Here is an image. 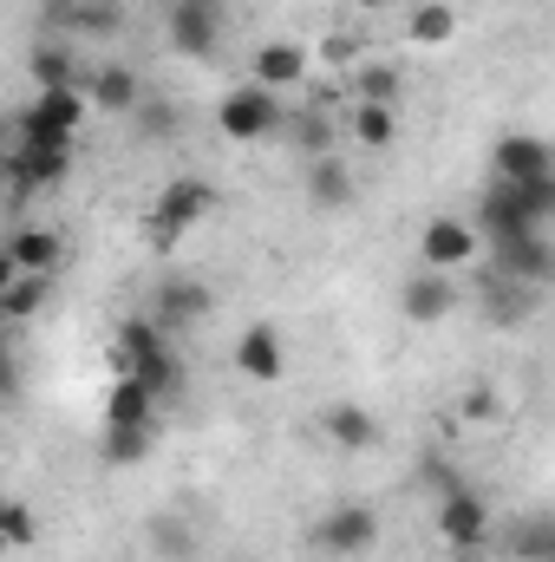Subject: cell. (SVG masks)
I'll return each instance as SVG.
<instances>
[{
	"label": "cell",
	"instance_id": "obj_1",
	"mask_svg": "<svg viewBox=\"0 0 555 562\" xmlns=\"http://www.w3.org/2000/svg\"><path fill=\"white\" fill-rule=\"evenodd\" d=\"M118 367H125V373H138L157 400L183 393V360H177L170 334H163L150 314H138V321H125V327H118Z\"/></svg>",
	"mask_w": 555,
	"mask_h": 562
},
{
	"label": "cell",
	"instance_id": "obj_2",
	"mask_svg": "<svg viewBox=\"0 0 555 562\" xmlns=\"http://www.w3.org/2000/svg\"><path fill=\"white\" fill-rule=\"evenodd\" d=\"M209 210H216V183H209V177H170L163 196H157L150 216H144V236H150V243H177V236L196 229Z\"/></svg>",
	"mask_w": 555,
	"mask_h": 562
},
{
	"label": "cell",
	"instance_id": "obj_3",
	"mask_svg": "<svg viewBox=\"0 0 555 562\" xmlns=\"http://www.w3.org/2000/svg\"><path fill=\"white\" fill-rule=\"evenodd\" d=\"M86 112H92V99L79 86H46L13 125H20V144H72L79 125H86Z\"/></svg>",
	"mask_w": 555,
	"mask_h": 562
},
{
	"label": "cell",
	"instance_id": "obj_4",
	"mask_svg": "<svg viewBox=\"0 0 555 562\" xmlns=\"http://www.w3.org/2000/svg\"><path fill=\"white\" fill-rule=\"evenodd\" d=\"M281 125V99L269 92V86H236V92H223V105H216V132L229 144H262V138H275Z\"/></svg>",
	"mask_w": 555,
	"mask_h": 562
},
{
	"label": "cell",
	"instance_id": "obj_5",
	"mask_svg": "<svg viewBox=\"0 0 555 562\" xmlns=\"http://www.w3.org/2000/svg\"><path fill=\"white\" fill-rule=\"evenodd\" d=\"M438 537L451 543V557H457V562H477V557H484L490 510H484V497H477L471 484H451V491L438 497Z\"/></svg>",
	"mask_w": 555,
	"mask_h": 562
},
{
	"label": "cell",
	"instance_id": "obj_6",
	"mask_svg": "<svg viewBox=\"0 0 555 562\" xmlns=\"http://www.w3.org/2000/svg\"><path fill=\"white\" fill-rule=\"evenodd\" d=\"M477 256H484V229L464 223V216H431V223L418 229V262L438 269V276H457V269H471Z\"/></svg>",
	"mask_w": 555,
	"mask_h": 562
},
{
	"label": "cell",
	"instance_id": "obj_7",
	"mask_svg": "<svg viewBox=\"0 0 555 562\" xmlns=\"http://www.w3.org/2000/svg\"><path fill=\"white\" fill-rule=\"evenodd\" d=\"M314 543L327 557H366L380 543V510L373 504H333L320 524H314Z\"/></svg>",
	"mask_w": 555,
	"mask_h": 562
},
{
	"label": "cell",
	"instance_id": "obj_8",
	"mask_svg": "<svg viewBox=\"0 0 555 562\" xmlns=\"http://www.w3.org/2000/svg\"><path fill=\"white\" fill-rule=\"evenodd\" d=\"M7 177H13V196L59 190V183L72 177V144H13V157H7Z\"/></svg>",
	"mask_w": 555,
	"mask_h": 562
},
{
	"label": "cell",
	"instance_id": "obj_9",
	"mask_svg": "<svg viewBox=\"0 0 555 562\" xmlns=\"http://www.w3.org/2000/svg\"><path fill=\"white\" fill-rule=\"evenodd\" d=\"M490 170H497L503 183H536V177H555V144L536 138V132H510V138H497V150H490Z\"/></svg>",
	"mask_w": 555,
	"mask_h": 562
},
{
	"label": "cell",
	"instance_id": "obj_10",
	"mask_svg": "<svg viewBox=\"0 0 555 562\" xmlns=\"http://www.w3.org/2000/svg\"><path fill=\"white\" fill-rule=\"evenodd\" d=\"M490 269H497L503 281H523V288L550 281L555 276L550 236H510V243H490Z\"/></svg>",
	"mask_w": 555,
	"mask_h": 562
},
{
	"label": "cell",
	"instance_id": "obj_11",
	"mask_svg": "<svg viewBox=\"0 0 555 562\" xmlns=\"http://www.w3.org/2000/svg\"><path fill=\"white\" fill-rule=\"evenodd\" d=\"M209 307H216V294H209L203 281H157V301H150V321H157L163 334H183V327H196V321H209Z\"/></svg>",
	"mask_w": 555,
	"mask_h": 562
},
{
	"label": "cell",
	"instance_id": "obj_12",
	"mask_svg": "<svg viewBox=\"0 0 555 562\" xmlns=\"http://www.w3.org/2000/svg\"><path fill=\"white\" fill-rule=\"evenodd\" d=\"M216 40H223L216 0H177V7H170V46H177L183 59H209Z\"/></svg>",
	"mask_w": 555,
	"mask_h": 562
},
{
	"label": "cell",
	"instance_id": "obj_13",
	"mask_svg": "<svg viewBox=\"0 0 555 562\" xmlns=\"http://www.w3.org/2000/svg\"><path fill=\"white\" fill-rule=\"evenodd\" d=\"M236 373L242 380H256V386H275L281 373H287V353H281V334L269 321H256V327H242V340H236Z\"/></svg>",
	"mask_w": 555,
	"mask_h": 562
},
{
	"label": "cell",
	"instance_id": "obj_14",
	"mask_svg": "<svg viewBox=\"0 0 555 562\" xmlns=\"http://www.w3.org/2000/svg\"><path fill=\"white\" fill-rule=\"evenodd\" d=\"M249 72H256V86L287 92V86H301V79L314 72V59H307V46H301V40H262V46H256V59H249Z\"/></svg>",
	"mask_w": 555,
	"mask_h": 562
},
{
	"label": "cell",
	"instance_id": "obj_15",
	"mask_svg": "<svg viewBox=\"0 0 555 562\" xmlns=\"http://www.w3.org/2000/svg\"><path fill=\"white\" fill-rule=\"evenodd\" d=\"M451 307H457V288L438 276V269H424L399 288V314L418 321V327H438V321H451Z\"/></svg>",
	"mask_w": 555,
	"mask_h": 562
},
{
	"label": "cell",
	"instance_id": "obj_16",
	"mask_svg": "<svg viewBox=\"0 0 555 562\" xmlns=\"http://www.w3.org/2000/svg\"><path fill=\"white\" fill-rule=\"evenodd\" d=\"M59 256H66V249H59L53 229H13L0 269H7V276H59Z\"/></svg>",
	"mask_w": 555,
	"mask_h": 562
},
{
	"label": "cell",
	"instance_id": "obj_17",
	"mask_svg": "<svg viewBox=\"0 0 555 562\" xmlns=\"http://www.w3.org/2000/svg\"><path fill=\"white\" fill-rule=\"evenodd\" d=\"M86 99L105 112V119H125V112H138V72L132 66H99L92 79H86Z\"/></svg>",
	"mask_w": 555,
	"mask_h": 562
},
{
	"label": "cell",
	"instance_id": "obj_18",
	"mask_svg": "<svg viewBox=\"0 0 555 562\" xmlns=\"http://www.w3.org/2000/svg\"><path fill=\"white\" fill-rule=\"evenodd\" d=\"M320 438H333L340 451H373V445H380V419H373L366 406H347V400H340V406L320 413Z\"/></svg>",
	"mask_w": 555,
	"mask_h": 562
},
{
	"label": "cell",
	"instance_id": "obj_19",
	"mask_svg": "<svg viewBox=\"0 0 555 562\" xmlns=\"http://www.w3.org/2000/svg\"><path fill=\"white\" fill-rule=\"evenodd\" d=\"M105 425H157V393L138 373H118V386L105 393Z\"/></svg>",
	"mask_w": 555,
	"mask_h": 562
},
{
	"label": "cell",
	"instance_id": "obj_20",
	"mask_svg": "<svg viewBox=\"0 0 555 562\" xmlns=\"http://www.w3.org/2000/svg\"><path fill=\"white\" fill-rule=\"evenodd\" d=\"M46 301H53V276H7V288H0V321L20 327V321H33Z\"/></svg>",
	"mask_w": 555,
	"mask_h": 562
},
{
	"label": "cell",
	"instance_id": "obj_21",
	"mask_svg": "<svg viewBox=\"0 0 555 562\" xmlns=\"http://www.w3.org/2000/svg\"><path fill=\"white\" fill-rule=\"evenodd\" d=\"M307 203H314V210H347V203H353V177H347L340 157H314V170H307Z\"/></svg>",
	"mask_w": 555,
	"mask_h": 562
},
{
	"label": "cell",
	"instance_id": "obj_22",
	"mask_svg": "<svg viewBox=\"0 0 555 562\" xmlns=\"http://www.w3.org/2000/svg\"><path fill=\"white\" fill-rule=\"evenodd\" d=\"M510 557L517 562H555V510L517 517V530H510Z\"/></svg>",
	"mask_w": 555,
	"mask_h": 562
},
{
	"label": "cell",
	"instance_id": "obj_23",
	"mask_svg": "<svg viewBox=\"0 0 555 562\" xmlns=\"http://www.w3.org/2000/svg\"><path fill=\"white\" fill-rule=\"evenodd\" d=\"M53 20H72L79 33H105V40L125 26V20H118V0H59Z\"/></svg>",
	"mask_w": 555,
	"mask_h": 562
},
{
	"label": "cell",
	"instance_id": "obj_24",
	"mask_svg": "<svg viewBox=\"0 0 555 562\" xmlns=\"http://www.w3.org/2000/svg\"><path fill=\"white\" fill-rule=\"evenodd\" d=\"M150 445H157V425H105V464H138L150 458Z\"/></svg>",
	"mask_w": 555,
	"mask_h": 562
},
{
	"label": "cell",
	"instance_id": "obj_25",
	"mask_svg": "<svg viewBox=\"0 0 555 562\" xmlns=\"http://www.w3.org/2000/svg\"><path fill=\"white\" fill-rule=\"evenodd\" d=\"M412 46H444L451 33H457V13H451V0H418V13H412Z\"/></svg>",
	"mask_w": 555,
	"mask_h": 562
},
{
	"label": "cell",
	"instance_id": "obj_26",
	"mask_svg": "<svg viewBox=\"0 0 555 562\" xmlns=\"http://www.w3.org/2000/svg\"><path fill=\"white\" fill-rule=\"evenodd\" d=\"M353 138L373 144V150H386V144L399 138V112H393V105H366V99H360V105H353Z\"/></svg>",
	"mask_w": 555,
	"mask_h": 562
},
{
	"label": "cell",
	"instance_id": "obj_27",
	"mask_svg": "<svg viewBox=\"0 0 555 562\" xmlns=\"http://www.w3.org/2000/svg\"><path fill=\"white\" fill-rule=\"evenodd\" d=\"M477 288H484V307H490L497 321H523V314H530V288H523V281H503L490 269V281H477Z\"/></svg>",
	"mask_w": 555,
	"mask_h": 562
},
{
	"label": "cell",
	"instance_id": "obj_28",
	"mask_svg": "<svg viewBox=\"0 0 555 562\" xmlns=\"http://www.w3.org/2000/svg\"><path fill=\"white\" fill-rule=\"evenodd\" d=\"M353 86H360L366 105H393V99H399V72H393L386 59H360V66H353Z\"/></svg>",
	"mask_w": 555,
	"mask_h": 562
},
{
	"label": "cell",
	"instance_id": "obj_29",
	"mask_svg": "<svg viewBox=\"0 0 555 562\" xmlns=\"http://www.w3.org/2000/svg\"><path fill=\"white\" fill-rule=\"evenodd\" d=\"M503 183V177H497ZM510 196L523 203V216L536 223V229H550L555 223V177H536V183H510Z\"/></svg>",
	"mask_w": 555,
	"mask_h": 562
},
{
	"label": "cell",
	"instance_id": "obj_30",
	"mask_svg": "<svg viewBox=\"0 0 555 562\" xmlns=\"http://www.w3.org/2000/svg\"><path fill=\"white\" fill-rule=\"evenodd\" d=\"M33 79H39V92H46V86H79V66H72L66 46H39V53H33Z\"/></svg>",
	"mask_w": 555,
	"mask_h": 562
},
{
	"label": "cell",
	"instance_id": "obj_31",
	"mask_svg": "<svg viewBox=\"0 0 555 562\" xmlns=\"http://www.w3.org/2000/svg\"><path fill=\"white\" fill-rule=\"evenodd\" d=\"M0 537H7V550H33V537H39V530H33V510H26L20 497H7V504H0Z\"/></svg>",
	"mask_w": 555,
	"mask_h": 562
},
{
	"label": "cell",
	"instance_id": "obj_32",
	"mask_svg": "<svg viewBox=\"0 0 555 562\" xmlns=\"http://www.w3.org/2000/svg\"><path fill=\"white\" fill-rule=\"evenodd\" d=\"M457 413H464V419H471V425L497 419V386H471V393H464V406H457Z\"/></svg>",
	"mask_w": 555,
	"mask_h": 562
},
{
	"label": "cell",
	"instance_id": "obj_33",
	"mask_svg": "<svg viewBox=\"0 0 555 562\" xmlns=\"http://www.w3.org/2000/svg\"><path fill=\"white\" fill-rule=\"evenodd\" d=\"M150 543H157L163 557H190V537H183V524H170V517H163V524H150Z\"/></svg>",
	"mask_w": 555,
	"mask_h": 562
},
{
	"label": "cell",
	"instance_id": "obj_34",
	"mask_svg": "<svg viewBox=\"0 0 555 562\" xmlns=\"http://www.w3.org/2000/svg\"><path fill=\"white\" fill-rule=\"evenodd\" d=\"M294 138H301V150H307V157H327V144H333V132H327L320 119H301V132H294Z\"/></svg>",
	"mask_w": 555,
	"mask_h": 562
},
{
	"label": "cell",
	"instance_id": "obj_35",
	"mask_svg": "<svg viewBox=\"0 0 555 562\" xmlns=\"http://www.w3.org/2000/svg\"><path fill=\"white\" fill-rule=\"evenodd\" d=\"M353 7H366V13H373V7H393V0H353Z\"/></svg>",
	"mask_w": 555,
	"mask_h": 562
}]
</instances>
